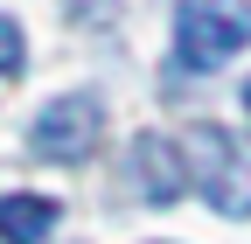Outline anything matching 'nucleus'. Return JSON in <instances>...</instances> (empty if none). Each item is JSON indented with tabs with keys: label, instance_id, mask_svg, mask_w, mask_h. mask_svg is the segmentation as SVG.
I'll return each mask as SVG.
<instances>
[{
	"label": "nucleus",
	"instance_id": "7",
	"mask_svg": "<svg viewBox=\"0 0 251 244\" xmlns=\"http://www.w3.org/2000/svg\"><path fill=\"white\" fill-rule=\"evenodd\" d=\"M244 112H251V77H244Z\"/></svg>",
	"mask_w": 251,
	"mask_h": 244
},
{
	"label": "nucleus",
	"instance_id": "2",
	"mask_svg": "<svg viewBox=\"0 0 251 244\" xmlns=\"http://www.w3.org/2000/svg\"><path fill=\"white\" fill-rule=\"evenodd\" d=\"M181 161H188V189H202L209 209L251 217V140H244V133L196 126V133L181 140Z\"/></svg>",
	"mask_w": 251,
	"mask_h": 244
},
{
	"label": "nucleus",
	"instance_id": "4",
	"mask_svg": "<svg viewBox=\"0 0 251 244\" xmlns=\"http://www.w3.org/2000/svg\"><path fill=\"white\" fill-rule=\"evenodd\" d=\"M133 161H140V181H147V195L153 202H175L181 189H188V161H181V140H140L133 146Z\"/></svg>",
	"mask_w": 251,
	"mask_h": 244
},
{
	"label": "nucleus",
	"instance_id": "6",
	"mask_svg": "<svg viewBox=\"0 0 251 244\" xmlns=\"http://www.w3.org/2000/svg\"><path fill=\"white\" fill-rule=\"evenodd\" d=\"M21 70V21L0 14V77H14Z\"/></svg>",
	"mask_w": 251,
	"mask_h": 244
},
{
	"label": "nucleus",
	"instance_id": "3",
	"mask_svg": "<svg viewBox=\"0 0 251 244\" xmlns=\"http://www.w3.org/2000/svg\"><path fill=\"white\" fill-rule=\"evenodd\" d=\"M98 133H105V105L91 98V91H70V98H56L42 119H35V154L42 161H84L91 146H98Z\"/></svg>",
	"mask_w": 251,
	"mask_h": 244
},
{
	"label": "nucleus",
	"instance_id": "5",
	"mask_svg": "<svg viewBox=\"0 0 251 244\" xmlns=\"http://www.w3.org/2000/svg\"><path fill=\"white\" fill-rule=\"evenodd\" d=\"M56 230L49 195H0V244H42Z\"/></svg>",
	"mask_w": 251,
	"mask_h": 244
},
{
	"label": "nucleus",
	"instance_id": "1",
	"mask_svg": "<svg viewBox=\"0 0 251 244\" xmlns=\"http://www.w3.org/2000/svg\"><path fill=\"white\" fill-rule=\"evenodd\" d=\"M251 42V0H181L175 7V77L216 70Z\"/></svg>",
	"mask_w": 251,
	"mask_h": 244
}]
</instances>
